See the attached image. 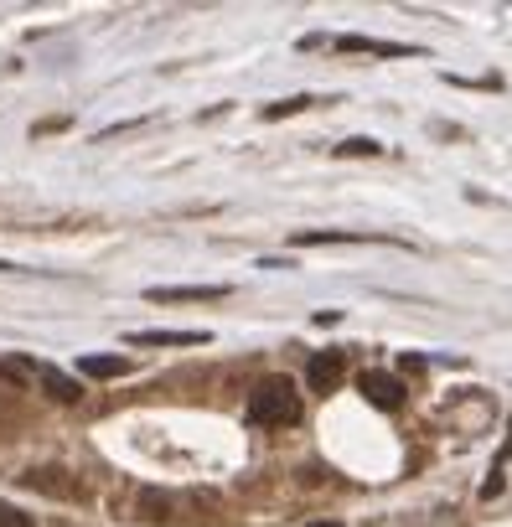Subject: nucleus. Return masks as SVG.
Here are the masks:
<instances>
[{
	"label": "nucleus",
	"mask_w": 512,
	"mask_h": 527,
	"mask_svg": "<svg viewBox=\"0 0 512 527\" xmlns=\"http://www.w3.org/2000/svg\"><path fill=\"white\" fill-rule=\"evenodd\" d=\"M295 248H331V243H399V238H383V233H352V228H300L290 233Z\"/></svg>",
	"instance_id": "obj_5"
},
{
	"label": "nucleus",
	"mask_w": 512,
	"mask_h": 527,
	"mask_svg": "<svg viewBox=\"0 0 512 527\" xmlns=\"http://www.w3.org/2000/svg\"><path fill=\"white\" fill-rule=\"evenodd\" d=\"M135 512H140V522H176V502H171V496L166 491H156V486H145L140 496H135Z\"/></svg>",
	"instance_id": "obj_9"
},
{
	"label": "nucleus",
	"mask_w": 512,
	"mask_h": 527,
	"mask_svg": "<svg viewBox=\"0 0 512 527\" xmlns=\"http://www.w3.org/2000/svg\"><path fill=\"white\" fill-rule=\"evenodd\" d=\"M78 372H83V378H125V372H130V357L88 352V357H78Z\"/></svg>",
	"instance_id": "obj_11"
},
{
	"label": "nucleus",
	"mask_w": 512,
	"mask_h": 527,
	"mask_svg": "<svg viewBox=\"0 0 512 527\" xmlns=\"http://www.w3.org/2000/svg\"><path fill=\"white\" fill-rule=\"evenodd\" d=\"M331 155H383V145L378 140H368V135H352V140H342V145H331Z\"/></svg>",
	"instance_id": "obj_14"
},
{
	"label": "nucleus",
	"mask_w": 512,
	"mask_h": 527,
	"mask_svg": "<svg viewBox=\"0 0 512 527\" xmlns=\"http://www.w3.org/2000/svg\"><path fill=\"white\" fill-rule=\"evenodd\" d=\"M399 367H404V372H419V367H425V357H414V352H404V357H399Z\"/></svg>",
	"instance_id": "obj_16"
},
{
	"label": "nucleus",
	"mask_w": 512,
	"mask_h": 527,
	"mask_svg": "<svg viewBox=\"0 0 512 527\" xmlns=\"http://www.w3.org/2000/svg\"><path fill=\"white\" fill-rule=\"evenodd\" d=\"M130 347H207V331H130Z\"/></svg>",
	"instance_id": "obj_7"
},
{
	"label": "nucleus",
	"mask_w": 512,
	"mask_h": 527,
	"mask_svg": "<svg viewBox=\"0 0 512 527\" xmlns=\"http://www.w3.org/2000/svg\"><path fill=\"white\" fill-rule=\"evenodd\" d=\"M37 383L47 388L52 403H78V398H83V388L68 378V372H57V367H37Z\"/></svg>",
	"instance_id": "obj_10"
},
{
	"label": "nucleus",
	"mask_w": 512,
	"mask_h": 527,
	"mask_svg": "<svg viewBox=\"0 0 512 527\" xmlns=\"http://www.w3.org/2000/svg\"><path fill=\"white\" fill-rule=\"evenodd\" d=\"M337 52H368V57H414L409 42H383V37H337Z\"/></svg>",
	"instance_id": "obj_8"
},
{
	"label": "nucleus",
	"mask_w": 512,
	"mask_h": 527,
	"mask_svg": "<svg viewBox=\"0 0 512 527\" xmlns=\"http://www.w3.org/2000/svg\"><path fill=\"white\" fill-rule=\"evenodd\" d=\"M6 507H11V502H0V517H6Z\"/></svg>",
	"instance_id": "obj_17"
},
{
	"label": "nucleus",
	"mask_w": 512,
	"mask_h": 527,
	"mask_svg": "<svg viewBox=\"0 0 512 527\" xmlns=\"http://www.w3.org/2000/svg\"><path fill=\"white\" fill-rule=\"evenodd\" d=\"M316 527H337V522H316Z\"/></svg>",
	"instance_id": "obj_18"
},
{
	"label": "nucleus",
	"mask_w": 512,
	"mask_h": 527,
	"mask_svg": "<svg viewBox=\"0 0 512 527\" xmlns=\"http://www.w3.org/2000/svg\"><path fill=\"white\" fill-rule=\"evenodd\" d=\"M321 99H311V93H295V99H280V104H264V119H290V114H306L316 109Z\"/></svg>",
	"instance_id": "obj_12"
},
{
	"label": "nucleus",
	"mask_w": 512,
	"mask_h": 527,
	"mask_svg": "<svg viewBox=\"0 0 512 527\" xmlns=\"http://www.w3.org/2000/svg\"><path fill=\"white\" fill-rule=\"evenodd\" d=\"M249 419L264 429H290L300 424V388L285 372H269V378L249 393Z\"/></svg>",
	"instance_id": "obj_1"
},
{
	"label": "nucleus",
	"mask_w": 512,
	"mask_h": 527,
	"mask_svg": "<svg viewBox=\"0 0 512 527\" xmlns=\"http://www.w3.org/2000/svg\"><path fill=\"white\" fill-rule=\"evenodd\" d=\"M342 378H347V352H337V347L311 352V362H306V388H311V393H321V398L337 393Z\"/></svg>",
	"instance_id": "obj_2"
},
{
	"label": "nucleus",
	"mask_w": 512,
	"mask_h": 527,
	"mask_svg": "<svg viewBox=\"0 0 512 527\" xmlns=\"http://www.w3.org/2000/svg\"><path fill=\"white\" fill-rule=\"evenodd\" d=\"M21 481L32 486V491H42V496H57V502H73V496H83V486L63 471V465H32Z\"/></svg>",
	"instance_id": "obj_4"
},
{
	"label": "nucleus",
	"mask_w": 512,
	"mask_h": 527,
	"mask_svg": "<svg viewBox=\"0 0 512 527\" xmlns=\"http://www.w3.org/2000/svg\"><path fill=\"white\" fill-rule=\"evenodd\" d=\"M0 527H37L26 512H16V507H6V517H0Z\"/></svg>",
	"instance_id": "obj_15"
},
{
	"label": "nucleus",
	"mask_w": 512,
	"mask_h": 527,
	"mask_svg": "<svg viewBox=\"0 0 512 527\" xmlns=\"http://www.w3.org/2000/svg\"><path fill=\"white\" fill-rule=\"evenodd\" d=\"M0 378L21 388L26 378H37V362H26V357H6V362H0Z\"/></svg>",
	"instance_id": "obj_13"
},
{
	"label": "nucleus",
	"mask_w": 512,
	"mask_h": 527,
	"mask_svg": "<svg viewBox=\"0 0 512 527\" xmlns=\"http://www.w3.org/2000/svg\"><path fill=\"white\" fill-rule=\"evenodd\" d=\"M228 285H156V290H145L150 305H182V300H223Z\"/></svg>",
	"instance_id": "obj_6"
},
{
	"label": "nucleus",
	"mask_w": 512,
	"mask_h": 527,
	"mask_svg": "<svg viewBox=\"0 0 512 527\" xmlns=\"http://www.w3.org/2000/svg\"><path fill=\"white\" fill-rule=\"evenodd\" d=\"M357 393H363L373 409H383V414L404 409V383L394 378V372H383V367H368L363 378H357Z\"/></svg>",
	"instance_id": "obj_3"
}]
</instances>
